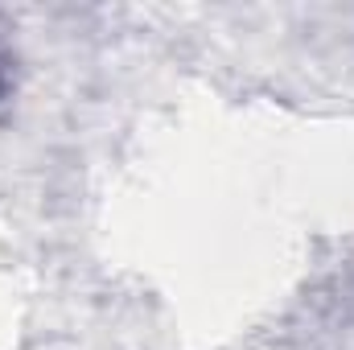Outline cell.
I'll use <instances>...</instances> for the list:
<instances>
[{
	"label": "cell",
	"instance_id": "1",
	"mask_svg": "<svg viewBox=\"0 0 354 350\" xmlns=\"http://www.w3.org/2000/svg\"><path fill=\"white\" fill-rule=\"evenodd\" d=\"M0 91H4V79H0Z\"/></svg>",
	"mask_w": 354,
	"mask_h": 350
}]
</instances>
